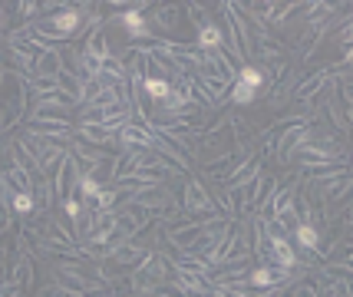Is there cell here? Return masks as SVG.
<instances>
[{
  "instance_id": "6da1fadb",
  "label": "cell",
  "mask_w": 353,
  "mask_h": 297,
  "mask_svg": "<svg viewBox=\"0 0 353 297\" xmlns=\"http://www.w3.org/2000/svg\"><path fill=\"white\" fill-rule=\"evenodd\" d=\"M169 281H175V274H172V261L169 258H162L159 251H152L142 265L132 271V278H129V287L136 291V294H159L162 287Z\"/></svg>"
},
{
  "instance_id": "7a4b0ae2",
  "label": "cell",
  "mask_w": 353,
  "mask_h": 297,
  "mask_svg": "<svg viewBox=\"0 0 353 297\" xmlns=\"http://www.w3.org/2000/svg\"><path fill=\"white\" fill-rule=\"evenodd\" d=\"M83 17H86V10H79V7H70V3H63V10H57V14L50 17L43 27H37V30H43V33L53 30V33H50L53 40H70V37L79 30Z\"/></svg>"
},
{
  "instance_id": "3957f363",
  "label": "cell",
  "mask_w": 353,
  "mask_h": 297,
  "mask_svg": "<svg viewBox=\"0 0 353 297\" xmlns=\"http://www.w3.org/2000/svg\"><path fill=\"white\" fill-rule=\"evenodd\" d=\"M182 208H185V215H218V208H215V198H212V192L201 185L199 178H188L185 182V192H182Z\"/></svg>"
},
{
  "instance_id": "277c9868",
  "label": "cell",
  "mask_w": 353,
  "mask_h": 297,
  "mask_svg": "<svg viewBox=\"0 0 353 297\" xmlns=\"http://www.w3.org/2000/svg\"><path fill=\"white\" fill-rule=\"evenodd\" d=\"M112 215H116V228H119V232H123L129 241H132V235L145 232V228H149V221H152V215H149L142 205L132 202V198H125L123 208H116Z\"/></svg>"
},
{
  "instance_id": "5b68a950",
  "label": "cell",
  "mask_w": 353,
  "mask_h": 297,
  "mask_svg": "<svg viewBox=\"0 0 353 297\" xmlns=\"http://www.w3.org/2000/svg\"><path fill=\"white\" fill-rule=\"evenodd\" d=\"M294 278V267H274V265H258L248 271L245 287H254V291H264V287H281Z\"/></svg>"
},
{
  "instance_id": "8992f818",
  "label": "cell",
  "mask_w": 353,
  "mask_h": 297,
  "mask_svg": "<svg viewBox=\"0 0 353 297\" xmlns=\"http://www.w3.org/2000/svg\"><path fill=\"white\" fill-rule=\"evenodd\" d=\"M136 205H142L149 215H172L175 212V198H172V192L165 185H152V188H142L136 192Z\"/></svg>"
},
{
  "instance_id": "52a82bcc",
  "label": "cell",
  "mask_w": 353,
  "mask_h": 297,
  "mask_svg": "<svg viewBox=\"0 0 353 297\" xmlns=\"http://www.w3.org/2000/svg\"><path fill=\"white\" fill-rule=\"evenodd\" d=\"M116 142L123 145V152H129V149H145V152H152L155 132L149 129V125H136L132 119H129L123 129H116Z\"/></svg>"
},
{
  "instance_id": "ba28073f",
  "label": "cell",
  "mask_w": 353,
  "mask_h": 297,
  "mask_svg": "<svg viewBox=\"0 0 353 297\" xmlns=\"http://www.w3.org/2000/svg\"><path fill=\"white\" fill-rule=\"evenodd\" d=\"M310 136V125H307V119H297V123H291L288 129H281V139H274V156L277 158H291V152L301 145V142Z\"/></svg>"
},
{
  "instance_id": "9c48e42d",
  "label": "cell",
  "mask_w": 353,
  "mask_h": 297,
  "mask_svg": "<svg viewBox=\"0 0 353 297\" xmlns=\"http://www.w3.org/2000/svg\"><path fill=\"white\" fill-rule=\"evenodd\" d=\"M27 136L66 142L70 136H73V123H57V119H27Z\"/></svg>"
},
{
  "instance_id": "30bf717a",
  "label": "cell",
  "mask_w": 353,
  "mask_h": 297,
  "mask_svg": "<svg viewBox=\"0 0 353 297\" xmlns=\"http://www.w3.org/2000/svg\"><path fill=\"white\" fill-rule=\"evenodd\" d=\"M77 182H79V165L73 156L63 158V165L57 169L53 175V198H66V195H73L77 192Z\"/></svg>"
},
{
  "instance_id": "8fae6325",
  "label": "cell",
  "mask_w": 353,
  "mask_h": 297,
  "mask_svg": "<svg viewBox=\"0 0 353 297\" xmlns=\"http://www.w3.org/2000/svg\"><path fill=\"white\" fill-rule=\"evenodd\" d=\"M149 254H152V251L145 248V245H136V241H123L119 248L112 251V258H109V261H112V265H119V267H132V271H136V267L142 265V261H145Z\"/></svg>"
},
{
  "instance_id": "7c38bea8",
  "label": "cell",
  "mask_w": 353,
  "mask_h": 297,
  "mask_svg": "<svg viewBox=\"0 0 353 297\" xmlns=\"http://www.w3.org/2000/svg\"><path fill=\"white\" fill-rule=\"evenodd\" d=\"M139 7H145V3H139ZM139 7H132V10H119L112 20H116V23H123L132 40H149L152 33H149V23H145V17H142Z\"/></svg>"
},
{
  "instance_id": "4fadbf2b",
  "label": "cell",
  "mask_w": 353,
  "mask_h": 297,
  "mask_svg": "<svg viewBox=\"0 0 353 297\" xmlns=\"http://www.w3.org/2000/svg\"><path fill=\"white\" fill-rule=\"evenodd\" d=\"M291 241L297 245L301 251H317L321 248V232H317V225L314 221H297V228L291 232Z\"/></svg>"
},
{
  "instance_id": "5bb4252c",
  "label": "cell",
  "mask_w": 353,
  "mask_h": 297,
  "mask_svg": "<svg viewBox=\"0 0 353 297\" xmlns=\"http://www.w3.org/2000/svg\"><path fill=\"white\" fill-rule=\"evenodd\" d=\"M60 70H63V53L60 50H46L43 57L33 63V79H57Z\"/></svg>"
},
{
  "instance_id": "9a60e30c",
  "label": "cell",
  "mask_w": 353,
  "mask_h": 297,
  "mask_svg": "<svg viewBox=\"0 0 353 297\" xmlns=\"http://www.w3.org/2000/svg\"><path fill=\"white\" fill-rule=\"evenodd\" d=\"M195 47H199L201 53H208V50H221V47H225V30H221L215 20H212L208 27H201V30H199V37H195Z\"/></svg>"
},
{
  "instance_id": "2e32d148",
  "label": "cell",
  "mask_w": 353,
  "mask_h": 297,
  "mask_svg": "<svg viewBox=\"0 0 353 297\" xmlns=\"http://www.w3.org/2000/svg\"><path fill=\"white\" fill-rule=\"evenodd\" d=\"M37 175H40V172H37ZM3 178L10 182V188H14V192H20V195H33V172L20 169V165H7Z\"/></svg>"
},
{
  "instance_id": "e0dca14e",
  "label": "cell",
  "mask_w": 353,
  "mask_h": 297,
  "mask_svg": "<svg viewBox=\"0 0 353 297\" xmlns=\"http://www.w3.org/2000/svg\"><path fill=\"white\" fill-rule=\"evenodd\" d=\"M83 53H86V57H92V60H99V63L109 57V40H106V30H103V27H92L90 40H86V47H83Z\"/></svg>"
},
{
  "instance_id": "ac0fdd59",
  "label": "cell",
  "mask_w": 353,
  "mask_h": 297,
  "mask_svg": "<svg viewBox=\"0 0 353 297\" xmlns=\"http://www.w3.org/2000/svg\"><path fill=\"white\" fill-rule=\"evenodd\" d=\"M258 172H261V162H258V158H248V162H241V165L228 175V188L231 192H234V188H241L245 182H251Z\"/></svg>"
},
{
  "instance_id": "d6986e66",
  "label": "cell",
  "mask_w": 353,
  "mask_h": 297,
  "mask_svg": "<svg viewBox=\"0 0 353 297\" xmlns=\"http://www.w3.org/2000/svg\"><path fill=\"white\" fill-rule=\"evenodd\" d=\"M79 139H86V142H92V145H103V149H106L109 142H116V132L106 129V125H83L79 123Z\"/></svg>"
},
{
  "instance_id": "ffe728a7",
  "label": "cell",
  "mask_w": 353,
  "mask_h": 297,
  "mask_svg": "<svg viewBox=\"0 0 353 297\" xmlns=\"http://www.w3.org/2000/svg\"><path fill=\"white\" fill-rule=\"evenodd\" d=\"M10 281H14L17 287H20V291H23V287H30V284H33V261L27 258V254H20V258H17V265H14V274H10Z\"/></svg>"
},
{
  "instance_id": "44dd1931",
  "label": "cell",
  "mask_w": 353,
  "mask_h": 297,
  "mask_svg": "<svg viewBox=\"0 0 353 297\" xmlns=\"http://www.w3.org/2000/svg\"><path fill=\"white\" fill-rule=\"evenodd\" d=\"M234 79H238V83H245V86H251V90L258 93V90L264 86V70L261 66H254V63H245V66L238 70V76Z\"/></svg>"
},
{
  "instance_id": "7402d4cb",
  "label": "cell",
  "mask_w": 353,
  "mask_h": 297,
  "mask_svg": "<svg viewBox=\"0 0 353 297\" xmlns=\"http://www.w3.org/2000/svg\"><path fill=\"white\" fill-rule=\"evenodd\" d=\"M179 17H182V7H175V3H162V7H155V23H159L162 30H175Z\"/></svg>"
},
{
  "instance_id": "603a6c76",
  "label": "cell",
  "mask_w": 353,
  "mask_h": 297,
  "mask_svg": "<svg viewBox=\"0 0 353 297\" xmlns=\"http://www.w3.org/2000/svg\"><path fill=\"white\" fill-rule=\"evenodd\" d=\"M125 198V192L123 188H106L103 185V192H99V198H96V212H116V205Z\"/></svg>"
},
{
  "instance_id": "cb8c5ba5",
  "label": "cell",
  "mask_w": 353,
  "mask_h": 297,
  "mask_svg": "<svg viewBox=\"0 0 353 297\" xmlns=\"http://www.w3.org/2000/svg\"><path fill=\"white\" fill-rule=\"evenodd\" d=\"M139 90H142V93L149 96V99H155V103H162V99L169 96L172 86L165 83V79H159V76H145V83H142Z\"/></svg>"
},
{
  "instance_id": "d4e9b609",
  "label": "cell",
  "mask_w": 353,
  "mask_h": 297,
  "mask_svg": "<svg viewBox=\"0 0 353 297\" xmlns=\"http://www.w3.org/2000/svg\"><path fill=\"white\" fill-rule=\"evenodd\" d=\"M99 192H103V182H96L92 175H79L77 195L83 198V202H96V198H99Z\"/></svg>"
},
{
  "instance_id": "484cf974",
  "label": "cell",
  "mask_w": 353,
  "mask_h": 297,
  "mask_svg": "<svg viewBox=\"0 0 353 297\" xmlns=\"http://www.w3.org/2000/svg\"><path fill=\"white\" fill-rule=\"evenodd\" d=\"M228 96H231V103H234V106H248V103H254V90H251V86H245V83H238V79H234V83H231V90H228Z\"/></svg>"
},
{
  "instance_id": "4316f807",
  "label": "cell",
  "mask_w": 353,
  "mask_h": 297,
  "mask_svg": "<svg viewBox=\"0 0 353 297\" xmlns=\"http://www.w3.org/2000/svg\"><path fill=\"white\" fill-rule=\"evenodd\" d=\"M10 208H14V215H33L37 202H33V195H20V192H14V198H10Z\"/></svg>"
},
{
  "instance_id": "83f0119b",
  "label": "cell",
  "mask_w": 353,
  "mask_h": 297,
  "mask_svg": "<svg viewBox=\"0 0 353 297\" xmlns=\"http://www.w3.org/2000/svg\"><path fill=\"white\" fill-rule=\"evenodd\" d=\"M321 274L327 281H350V261H343V265H327Z\"/></svg>"
},
{
  "instance_id": "f1b7e54d",
  "label": "cell",
  "mask_w": 353,
  "mask_h": 297,
  "mask_svg": "<svg viewBox=\"0 0 353 297\" xmlns=\"http://www.w3.org/2000/svg\"><path fill=\"white\" fill-rule=\"evenodd\" d=\"M188 17H192V20H195V27H208V23H212V20H208V14H205V7H201V3H188Z\"/></svg>"
},
{
  "instance_id": "f546056e",
  "label": "cell",
  "mask_w": 353,
  "mask_h": 297,
  "mask_svg": "<svg viewBox=\"0 0 353 297\" xmlns=\"http://www.w3.org/2000/svg\"><path fill=\"white\" fill-rule=\"evenodd\" d=\"M40 10H43V3H33V0H27V3H17V14L27 17V20H30V17H37Z\"/></svg>"
},
{
  "instance_id": "4dcf8cb0",
  "label": "cell",
  "mask_w": 353,
  "mask_h": 297,
  "mask_svg": "<svg viewBox=\"0 0 353 297\" xmlns=\"http://www.w3.org/2000/svg\"><path fill=\"white\" fill-rule=\"evenodd\" d=\"M288 297H317V287H314V284H297Z\"/></svg>"
},
{
  "instance_id": "1f68e13d",
  "label": "cell",
  "mask_w": 353,
  "mask_h": 297,
  "mask_svg": "<svg viewBox=\"0 0 353 297\" xmlns=\"http://www.w3.org/2000/svg\"><path fill=\"white\" fill-rule=\"evenodd\" d=\"M0 297H20V287L14 281H0Z\"/></svg>"
},
{
  "instance_id": "d6a6232c",
  "label": "cell",
  "mask_w": 353,
  "mask_h": 297,
  "mask_svg": "<svg viewBox=\"0 0 353 297\" xmlns=\"http://www.w3.org/2000/svg\"><path fill=\"white\" fill-rule=\"evenodd\" d=\"M46 297H83V294H73V291H66V287H50Z\"/></svg>"
},
{
  "instance_id": "836d02e7",
  "label": "cell",
  "mask_w": 353,
  "mask_h": 297,
  "mask_svg": "<svg viewBox=\"0 0 353 297\" xmlns=\"http://www.w3.org/2000/svg\"><path fill=\"white\" fill-rule=\"evenodd\" d=\"M99 297H112V294H99Z\"/></svg>"
},
{
  "instance_id": "e575fe53",
  "label": "cell",
  "mask_w": 353,
  "mask_h": 297,
  "mask_svg": "<svg viewBox=\"0 0 353 297\" xmlns=\"http://www.w3.org/2000/svg\"><path fill=\"white\" fill-rule=\"evenodd\" d=\"M0 76H3V66H0Z\"/></svg>"
},
{
  "instance_id": "d590c367",
  "label": "cell",
  "mask_w": 353,
  "mask_h": 297,
  "mask_svg": "<svg viewBox=\"0 0 353 297\" xmlns=\"http://www.w3.org/2000/svg\"><path fill=\"white\" fill-rule=\"evenodd\" d=\"M149 297H152V294H149Z\"/></svg>"
}]
</instances>
